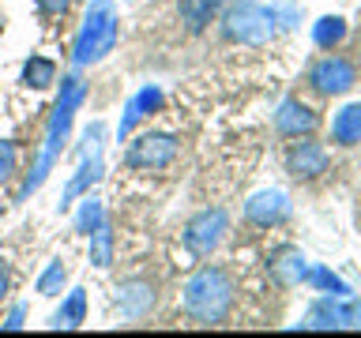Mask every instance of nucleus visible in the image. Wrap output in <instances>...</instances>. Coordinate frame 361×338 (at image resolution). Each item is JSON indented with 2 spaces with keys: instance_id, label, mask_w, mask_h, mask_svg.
<instances>
[{
  "instance_id": "5701e85b",
  "label": "nucleus",
  "mask_w": 361,
  "mask_h": 338,
  "mask_svg": "<svg viewBox=\"0 0 361 338\" xmlns=\"http://www.w3.org/2000/svg\"><path fill=\"white\" fill-rule=\"evenodd\" d=\"M64 278H68V267H64V259H49V267L38 275V293L42 297H56L64 286Z\"/></svg>"
},
{
  "instance_id": "f3484780",
  "label": "nucleus",
  "mask_w": 361,
  "mask_h": 338,
  "mask_svg": "<svg viewBox=\"0 0 361 338\" xmlns=\"http://www.w3.org/2000/svg\"><path fill=\"white\" fill-rule=\"evenodd\" d=\"M214 8H219V0H180V4H177V15H180V23H185L192 34H200V30L211 23Z\"/></svg>"
},
{
  "instance_id": "1a4fd4ad",
  "label": "nucleus",
  "mask_w": 361,
  "mask_h": 338,
  "mask_svg": "<svg viewBox=\"0 0 361 338\" xmlns=\"http://www.w3.org/2000/svg\"><path fill=\"white\" fill-rule=\"evenodd\" d=\"M245 218L256 222V225H279V222H286V218H290V199H286V192H279V188L256 192V196L245 203Z\"/></svg>"
},
{
  "instance_id": "39448f33",
  "label": "nucleus",
  "mask_w": 361,
  "mask_h": 338,
  "mask_svg": "<svg viewBox=\"0 0 361 338\" xmlns=\"http://www.w3.org/2000/svg\"><path fill=\"white\" fill-rule=\"evenodd\" d=\"M177 158V139L166 132H143L140 139L128 146L124 165L128 169H162Z\"/></svg>"
},
{
  "instance_id": "a211bd4d",
  "label": "nucleus",
  "mask_w": 361,
  "mask_h": 338,
  "mask_svg": "<svg viewBox=\"0 0 361 338\" xmlns=\"http://www.w3.org/2000/svg\"><path fill=\"white\" fill-rule=\"evenodd\" d=\"M87 315V289H72L61 304V312L53 315V327H64V331H75Z\"/></svg>"
},
{
  "instance_id": "f257e3e1",
  "label": "nucleus",
  "mask_w": 361,
  "mask_h": 338,
  "mask_svg": "<svg viewBox=\"0 0 361 338\" xmlns=\"http://www.w3.org/2000/svg\"><path fill=\"white\" fill-rule=\"evenodd\" d=\"M83 98H87V83H83L79 75H68L64 83H61V98H56V106H53L49 128H45L42 158H38V165H34V173L27 177V184H23L19 199H27L30 192L38 188L45 177H49V169H53V162H56V154H61L64 139H68V128H72V117H75V109L83 106Z\"/></svg>"
},
{
  "instance_id": "aec40b11",
  "label": "nucleus",
  "mask_w": 361,
  "mask_h": 338,
  "mask_svg": "<svg viewBox=\"0 0 361 338\" xmlns=\"http://www.w3.org/2000/svg\"><path fill=\"white\" fill-rule=\"evenodd\" d=\"M90 263L94 267H109L113 263V233H109L106 222L90 233Z\"/></svg>"
},
{
  "instance_id": "20e7f679",
  "label": "nucleus",
  "mask_w": 361,
  "mask_h": 338,
  "mask_svg": "<svg viewBox=\"0 0 361 338\" xmlns=\"http://www.w3.org/2000/svg\"><path fill=\"white\" fill-rule=\"evenodd\" d=\"M222 34L230 42H241V45H267L271 38H275V11H264V8H252V4H237L233 11H226Z\"/></svg>"
},
{
  "instance_id": "2eb2a0df",
  "label": "nucleus",
  "mask_w": 361,
  "mask_h": 338,
  "mask_svg": "<svg viewBox=\"0 0 361 338\" xmlns=\"http://www.w3.org/2000/svg\"><path fill=\"white\" fill-rule=\"evenodd\" d=\"M267 267H271V275L279 278V286H298V282L305 278V256L298 252V248H279Z\"/></svg>"
},
{
  "instance_id": "9b49d317",
  "label": "nucleus",
  "mask_w": 361,
  "mask_h": 338,
  "mask_svg": "<svg viewBox=\"0 0 361 338\" xmlns=\"http://www.w3.org/2000/svg\"><path fill=\"white\" fill-rule=\"evenodd\" d=\"M286 165H290L293 177L312 180V177H320L327 169V151L320 143H293L290 154H286Z\"/></svg>"
},
{
  "instance_id": "cd10ccee",
  "label": "nucleus",
  "mask_w": 361,
  "mask_h": 338,
  "mask_svg": "<svg viewBox=\"0 0 361 338\" xmlns=\"http://www.w3.org/2000/svg\"><path fill=\"white\" fill-rule=\"evenodd\" d=\"M8 297V267H4V259H0V301Z\"/></svg>"
},
{
  "instance_id": "7ed1b4c3",
  "label": "nucleus",
  "mask_w": 361,
  "mask_h": 338,
  "mask_svg": "<svg viewBox=\"0 0 361 338\" xmlns=\"http://www.w3.org/2000/svg\"><path fill=\"white\" fill-rule=\"evenodd\" d=\"M117 11H113L109 0H94L87 8V19H83V30L75 34V45H72V61L75 64H94L102 56L113 53L117 45Z\"/></svg>"
},
{
  "instance_id": "ddd939ff",
  "label": "nucleus",
  "mask_w": 361,
  "mask_h": 338,
  "mask_svg": "<svg viewBox=\"0 0 361 338\" xmlns=\"http://www.w3.org/2000/svg\"><path fill=\"white\" fill-rule=\"evenodd\" d=\"M158 106H162V90H158V87H143L140 94H132L128 106H124V117L117 124V135H121V139H128V132L147 117V113H154Z\"/></svg>"
},
{
  "instance_id": "4468645a",
  "label": "nucleus",
  "mask_w": 361,
  "mask_h": 338,
  "mask_svg": "<svg viewBox=\"0 0 361 338\" xmlns=\"http://www.w3.org/2000/svg\"><path fill=\"white\" fill-rule=\"evenodd\" d=\"M154 304V289H151V282H140V278H132V282H124L121 286V297H117V308L124 320H140V315L147 312Z\"/></svg>"
},
{
  "instance_id": "6ab92c4d",
  "label": "nucleus",
  "mask_w": 361,
  "mask_h": 338,
  "mask_svg": "<svg viewBox=\"0 0 361 338\" xmlns=\"http://www.w3.org/2000/svg\"><path fill=\"white\" fill-rule=\"evenodd\" d=\"M53 79H56V64L49 56H30V61L23 64V83H30L34 90L53 87Z\"/></svg>"
},
{
  "instance_id": "412c9836",
  "label": "nucleus",
  "mask_w": 361,
  "mask_h": 338,
  "mask_svg": "<svg viewBox=\"0 0 361 338\" xmlns=\"http://www.w3.org/2000/svg\"><path fill=\"white\" fill-rule=\"evenodd\" d=\"M106 222V207H102V199H83V207H79V214H75V233H94L98 225Z\"/></svg>"
},
{
  "instance_id": "f03ea898",
  "label": "nucleus",
  "mask_w": 361,
  "mask_h": 338,
  "mask_svg": "<svg viewBox=\"0 0 361 338\" xmlns=\"http://www.w3.org/2000/svg\"><path fill=\"white\" fill-rule=\"evenodd\" d=\"M233 308V282L222 267H203L185 286V312L196 323H222Z\"/></svg>"
},
{
  "instance_id": "4be33fe9",
  "label": "nucleus",
  "mask_w": 361,
  "mask_h": 338,
  "mask_svg": "<svg viewBox=\"0 0 361 338\" xmlns=\"http://www.w3.org/2000/svg\"><path fill=\"white\" fill-rule=\"evenodd\" d=\"M312 38H316V45H324V49H331V45H338V42L346 38V23L338 19V15H324L320 23H316Z\"/></svg>"
},
{
  "instance_id": "6e6552de",
  "label": "nucleus",
  "mask_w": 361,
  "mask_h": 338,
  "mask_svg": "<svg viewBox=\"0 0 361 338\" xmlns=\"http://www.w3.org/2000/svg\"><path fill=\"white\" fill-rule=\"evenodd\" d=\"M305 327H361V301H350L346 293L335 301H320Z\"/></svg>"
},
{
  "instance_id": "a878e982",
  "label": "nucleus",
  "mask_w": 361,
  "mask_h": 338,
  "mask_svg": "<svg viewBox=\"0 0 361 338\" xmlns=\"http://www.w3.org/2000/svg\"><path fill=\"white\" fill-rule=\"evenodd\" d=\"M34 4H38L42 15L56 19V15H64V11H68V4H72V0H34Z\"/></svg>"
},
{
  "instance_id": "423d86ee",
  "label": "nucleus",
  "mask_w": 361,
  "mask_h": 338,
  "mask_svg": "<svg viewBox=\"0 0 361 338\" xmlns=\"http://www.w3.org/2000/svg\"><path fill=\"white\" fill-rule=\"evenodd\" d=\"M87 154H83V165H79V173L68 180L64 188V199H61V211L72 203L75 196H83V192H90V184H98L102 173H106V162H102V124H90L87 128Z\"/></svg>"
},
{
  "instance_id": "0eeeda50",
  "label": "nucleus",
  "mask_w": 361,
  "mask_h": 338,
  "mask_svg": "<svg viewBox=\"0 0 361 338\" xmlns=\"http://www.w3.org/2000/svg\"><path fill=\"white\" fill-rule=\"evenodd\" d=\"M226 225H230V218H226L222 207L200 211L196 218H188V225H185V248L192 256H211L214 248H219V241H222Z\"/></svg>"
},
{
  "instance_id": "9d476101",
  "label": "nucleus",
  "mask_w": 361,
  "mask_h": 338,
  "mask_svg": "<svg viewBox=\"0 0 361 338\" xmlns=\"http://www.w3.org/2000/svg\"><path fill=\"white\" fill-rule=\"evenodd\" d=\"M312 87L320 94H346L354 87V68L346 61H338V56H327V61L312 68Z\"/></svg>"
},
{
  "instance_id": "bb28decb",
  "label": "nucleus",
  "mask_w": 361,
  "mask_h": 338,
  "mask_svg": "<svg viewBox=\"0 0 361 338\" xmlns=\"http://www.w3.org/2000/svg\"><path fill=\"white\" fill-rule=\"evenodd\" d=\"M19 327H23V304H16V308H11L8 323H4V331H19Z\"/></svg>"
},
{
  "instance_id": "dca6fc26",
  "label": "nucleus",
  "mask_w": 361,
  "mask_h": 338,
  "mask_svg": "<svg viewBox=\"0 0 361 338\" xmlns=\"http://www.w3.org/2000/svg\"><path fill=\"white\" fill-rule=\"evenodd\" d=\"M331 135H335V143H343V146L361 143V101H354V106H346V109H338V117H335V124H331Z\"/></svg>"
},
{
  "instance_id": "f8f14e48",
  "label": "nucleus",
  "mask_w": 361,
  "mask_h": 338,
  "mask_svg": "<svg viewBox=\"0 0 361 338\" xmlns=\"http://www.w3.org/2000/svg\"><path fill=\"white\" fill-rule=\"evenodd\" d=\"M316 124H320V117L309 109V106H301V101H282L279 113H275V128L282 135H309L316 132Z\"/></svg>"
},
{
  "instance_id": "b1692460",
  "label": "nucleus",
  "mask_w": 361,
  "mask_h": 338,
  "mask_svg": "<svg viewBox=\"0 0 361 338\" xmlns=\"http://www.w3.org/2000/svg\"><path fill=\"white\" fill-rule=\"evenodd\" d=\"M309 282H312L316 289H327L331 297H343V293H350V289H346V282L338 278V275H331L327 267H312V270H309Z\"/></svg>"
},
{
  "instance_id": "393cba45",
  "label": "nucleus",
  "mask_w": 361,
  "mask_h": 338,
  "mask_svg": "<svg viewBox=\"0 0 361 338\" xmlns=\"http://www.w3.org/2000/svg\"><path fill=\"white\" fill-rule=\"evenodd\" d=\"M16 173V143H8V139H0V184Z\"/></svg>"
}]
</instances>
